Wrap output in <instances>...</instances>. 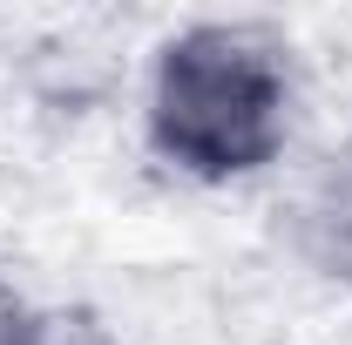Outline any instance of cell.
<instances>
[{"instance_id":"cell-1","label":"cell","mask_w":352,"mask_h":345,"mask_svg":"<svg viewBox=\"0 0 352 345\" xmlns=\"http://www.w3.org/2000/svg\"><path fill=\"white\" fill-rule=\"evenodd\" d=\"M292 135V75L278 47L230 27L197 21L163 41L149 75V142L170 170L197 183H237L285 156Z\"/></svg>"},{"instance_id":"cell-3","label":"cell","mask_w":352,"mask_h":345,"mask_svg":"<svg viewBox=\"0 0 352 345\" xmlns=\"http://www.w3.org/2000/svg\"><path fill=\"white\" fill-rule=\"evenodd\" d=\"M14 345H116V339L95 318H82V311H28Z\"/></svg>"},{"instance_id":"cell-2","label":"cell","mask_w":352,"mask_h":345,"mask_svg":"<svg viewBox=\"0 0 352 345\" xmlns=\"http://www.w3.org/2000/svg\"><path fill=\"white\" fill-rule=\"evenodd\" d=\"M292 230H298L305 258L318 264L325 278L352 285V142L325 149L305 170L298 203H292Z\"/></svg>"},{"instance_id":"cell-4","label":"cell","mask_w":352,"mask_h":345,"mask_svg":"<svg viewBox=\"0 0 352 345\" xmlns=\"http://www.w3.org/2000/svg\"><path fill=\"white\" fill-rule=\"evenodd\" d=\"M21 318H28V311L14 304V291H7V285H0V345H14V332H21Z\"/></svg>"}]
</instances>
